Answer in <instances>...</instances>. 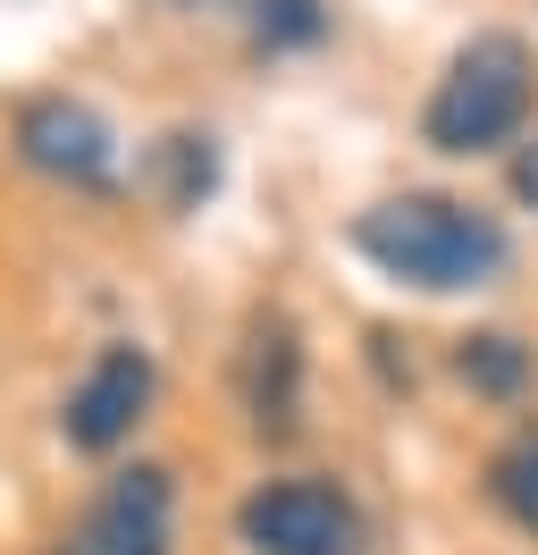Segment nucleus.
Here are the masks:
<instances>
[{
    "instance_id": "6",
    "label": "nucleus",
    "mask_w": 538,
    "mask_h": 555,
    "mask_svg": "<svg viewBox=\"0 0 538 555\" xmlns=\"http://www.w3.org/2000/svg\"><path fill=\"white\" fill-rule=\"evenodd\" d=\"M17 160L42 177H67V185H101L118 143L101 127L93 102H67V93H42V102L17 109Z\"/></svg>"
},
{
    "instance_id": "7",
    "label": "nucleus",
    "mask_w": 538,
    "mask_h": 555,
    "mask_svg": "<svg viewBox=\"0 0 538 555\" xmlns=\"http://www.w3.org/2000/svg\"><path fill=\"white\" fill-rule=\"evenodd\" d=\"M235 387H244V421H253V438H278V447H286V438L303 429V346H295L286 320H261V328H253Z\"/></svg>"
},
{
    "instance_id": "4",
    "label": "nucleus",
    "mask_w": 538,
    "mask_h": 555,
    "mask_svg": "<svg viewBox=\"0 0 538 555\" xmlns=\"http://www.w3.org/2000/svg\"><path fill=\"white\" fill-rule=\"evenodd\" d=\"M168 539H177V480L161 463H134L110 472V488L60 539V555H168Z\"/></svg>"
},
{
    "instance_id": "2",
    "label": "nucleus",
    "mask_w": 538,
    "mask_h": 555,
    "mask_svg": "<svg viewBox=\"0 0 538 555\" xmlns=\"http://www.w3.org/2000/svg\"><path fill=\"white\" fill-rule=\"evenodd\" d=\"M530 102H538V60L522 35H471L454 60H446V76H437L430 109H421V135L437 143V152H454V160H471V152H497V143H513L522 127H530Z\"/></svg>"
},
{
    "instance_id": "10",
    "label": "nucleus",
    "mask_w": 538,
    "mask_h": 555,
    "mask_svg": "<svg viewBox=\"0 0 538 555\" xmlns=\"http://www.w3.org/2000/svg\"><path fill=\"white\" fill-rule=\"evenodd\" d=\"M320 0H253V35L261 42H320Z\"/></svg>"
},
{
    "instance_id": "3",
    "label": "nucleus",
    "mask_w": 538,
    "mask_h": 555,
    "mask_svg": "<svg viewBox=\"0 0 538 555\" xmlns=\"http://www.w3.org/2000/svg\"><path fill=\"white\" fill-rule=\"evenodd\" d=\"M235 539L253 555H362V505L336 480H261L235 505Z\"/></svg>"
},
{
    "instance_id": "11",
    "label": "nucleus",
    "mask_w": 538,
    "mask_h": 555,
    "mask_svg": "<svg viewBox=\"0 0 538 555\" xmlns=\"http://www.w3.org/2000/svg\"><path fill=\"white\" fill-rule=\"evenodd\" d=\"M513 194H522V203L538 210V135L522 143V152H513Z\"/></svg>"
},
{
    "instance_id": "5",
    "label": "nucleus",
    "mask_w": 538,
    "mask_h": 555,
    "mask_svg": "<svg viewBox=\"0 0 538 555\" xmlns=\"http://www.w3.org/2000/svg\"><path fill=\"white\" fill-rule=\"evenodd\" d=\"M152 387H161V371H152V353L143 346H101L93 371L76 379V396H67V447L85 454H118L134 438V421L152 413Z\"/></svg>"
},
{
    "instance_id": "1",
    "label": "nucleus",
    "mask_w": 538,
    "mask_h": 555,
    "mask_svg": "<svg viewBox=\"0 0 538 555\" xmlns=\"http://www.w3.org/2000/svg\"><path fill=\"white\" fill-rule=\"evenodd\" d=\"M354 244L370 261L421 295H454V286H488L504 270V228L488 210L454 203V194H396L354 219Z\"/></svg>"
},
{
    "instance_id": "8",
    "label": "nucleus",
    "mask_w": 538,
    "mask_h": 555,
    "mask_svg": "<svg viewBox=\"0 0 538 555\" xmlns=\"http://www.w3.org/2000/svg\"><path fill=\"white\" fill-rule=\"evenodd\" d=\"M454 371H463L479 396L513 404V396L530 387V346H513V337H497V328H488V337H463V346H454Z\"/></svg>"
},
{
    "instance_id": "9",
    "label": "nucleus",
    "mask_w": 538,
    "mask_h": 555,
    "mask_svg": "<svg viewBox=\"0 0 538 555\" xmlns=\"http://www.w3.org/2000/svg\"><path fill=\"white\" fill-rule=\"evenodd\" d=\"M488 488H497V505L522 530L538 539V438H522V447H504L497 454V472H488Z\"/></svg>"
}]
</instances>
